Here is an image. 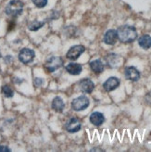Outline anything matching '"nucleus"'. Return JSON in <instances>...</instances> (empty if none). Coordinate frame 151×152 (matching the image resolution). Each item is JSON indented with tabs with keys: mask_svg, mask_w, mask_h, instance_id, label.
<instances>
[{
	"mask_svg": "<svg viewBox=\"0 0 151 152\" xmlns=\"http://www.w3.org/2000/svg\"><path fill=\"white\" fill-rule=\"evenodd\" d=\"M117 35L122 43H132L137 38V32L133 26L123 25L117 30Z\"/></svg>",
	"mask_w": 151,
	"mask_h": 152,
	"instance_id": "obj_1",
	"label": "nucleus"
},
{
	"mask_svg": "<svg viewBox=\"0 0 151 152\" xmlns=\"http://www.w3.org/2000/svg\"><path fill=\"white\" fill-rule=\"evenodd\" d=\"M24 4L22 3L20 0H11V1L7 5L6 7V13L9 16L17 17L22 13L23 10Z\"/></svg>",
	"mask_w": 151,
	"mask_h": 152,
	"instance_id": "obj_2",
	"label": "nucleus"
},
{
	"mask_svg": "<svg viewBox=\"0 0 151 152\" xmlns=\"http://www.w3.org/2000/svg\"><path fill=\"white\" fill-rule=\"evenodd\" d=\"M89 104H90V101L88 99V97H86L85 96H81L79 97L74 98L72 100L71 107L75 111H82L87 109Z\"/></svg>",
	"mask_w": 151,
	"mask_h": 152,
	"instance_id": "obj_3",
	"label": "nucleus"
},
{
	"mask_svg": "<svg viewBox=\"0 0 151 152\" xmlns=\"http://www.w3.org/2000/svg\"><path fill=\"white\" fill-rule=\"evenodd\" d=\"M63 65V59L59 57H51L47 59L46 62V68L49 72H53L59 68H61Z\"/></svg>",
	"mask_w": 151,
	"mask_h": 152,
	"instance_id": "obj_4",
	"label": "nucleus"
},
{
	"mask_svg": "<svg viewBox=\"0 0 151 152\" xmlns=\"http://www.w3.org/2000/svg\"><path fill=\"white\" fill-rule=\"evenodd\" d=\"M85 51V48L84 47V45H73V47H71L69 49V51L67 52L66 57L68 59L76 60Z\"/></svg>",
	"mask_w": 151,
	"mask_h": 152,
	"instance_id": "obj_5",
	"label": "nucleus"
},
{
	"mask_svg": "<svg viewBox=\"0 0 151 152\" xmlns=\"http://www.w3.org/2000/svg\"><path fill=\"white\" fill-rule=\"evenodd\" d=\"M35 57V53L34 50L30 48H23L20 51L19 54V59L20 61L22 62L23 64H28L30 62H32L34 58Z\"/></svg>",
	"mask_w": 151,
	"mask_h": 152,
	"instance_id": "obj_6",
	"label": "nucleus"
},
{
	"mask_svg": "<svg viewBox=\"0 0 151 152\" xmlns=\"http://www.w3.org/2000/svg\"><path fill=\"white\" fill-rule=\"evenodd\" d=\"M81 127H82V124L78 118L76 117H73L71 119L69 120V121L66 124L65 128L68 132L70 133H76L78 131L81 130Z\"/></svg>",
	"mask_w": 151,
	"mask_h": 152,
	"instance_id": "obj_7",
	"label": "nucleus"
},
{
	"mask_svg": "<svg viewBox=\"0 0 151 152\" xmlns=\"http://www.w3.org/2000/svg\"><path fill=\"white\" fill-rule=\"evenodd\" d=\"M124 74H125L126 79L133 81V82H136L140 79V72L136 68L133 66L127 67L124 71Z\"/></svg>",
	"mask_w": 151,
	"mask_h": 152,
	"instance_id": "obj_8",
	"label": "nucleus"
},
{
	"mask_svg": "<svg viewBox=\"0 0 151 152\" xmlns=\"http://www.w3.org/2000/svg\"><path fill=\"white\" fill-rule=\"evenodd\" d=\"M120 79L117 77H109L107 81L103 83V88L107 91V92H111V91L115 90L120 86Z\"/></svg>",
	"mask_w": 151,
	"mask_h": 152,
	"instance_id": "obj_9",
	"label": "nucleus"
},
{
	"mask_svg": "<svg viewBox=\"0 0 151 152\" xmlns=\"http://www.w3.org/2000/svg\"><path fill=\"white\" fill-rule=\"evenodd\" d=\"M79 88L82 92L90 94V93H92V91L94 90L95 85L90 79H82L79 83Z\"/></svg>",
	"mask_w": 151,
	"mask_h": 152,
	"instance_id": "obj_10",
	"label": "nucleus"
},
{
	"mask_svg": "<svg viewBox=\"0 0 151 152\" xmlns=\"http://www.w3.org/2000/svg\"><path fill=\"white\" fill-rule=\"evenodd\" d=\"M106 61H107V64L110 68H117L122 63V58L117 54L111 53V54H109L107 58H106Z\"/></svg>",
	"mask_w": 151,
	"mask_h": 152,
	"instance_id": "obj_11",
	"label": "nucleus"
},
{
	"mask_svg": "<svg viewBox=\"0 0 151 152\" xmlns=\"http://www.w3.org/2000/svg\"><path fill=\"white\" fill-rule=\"evenodd\" d=\"M118 40V35L116 30H109L104 35V42L107 45H114Z\"/></svg>",
	"mask_w": 151,
	"mask_h": 152,
	"instance_id": "obj_12",
	"label": "nucleus"
},
{
	"mask_svg": "<svg viewBox=\"0 0 151 152\" xmlns=\"http://www.w3.org/2000/svg\"><path fill=\"white\" fill-rule=\"evenodd\" d=\"M90 121H91L92 124L96 126H100L105 121V117L101 112L95 111L90 116Z\"/></svg>",
	"mask_w": 151,
	"mask_h": 152,
	"instance_id": "obj_13",
	"label": "nucleus"
},
{
	"mask_svg": "<svg viewBox=\"0 0 151 152\" xmlns=\"http://www.w3.org/2000/svg\"><path fill=\"white\" fill-rule=\"evenodd\" d=\"M66 71L71 75H79L82 71V67L78 63H69L66 66Z\"/></svg>",
	"mask_w": 151,
	"mask_h": 152,
	"instance_id": "obj_14",
	"label": "nucleus"
},
{
	"mask_svg": "<svg viewBox=\"0 0 151 152\" xmlns=\"http://www.w3.org/2000/svg\"><path fill=\"white\" fill-rule=\"evenodd\" d=\"M64 108H65V104L62 100V98L59 96H56L52 101V109L58 112H62Z\"/></svg>",
	"mask_w": 151,
	"mask_h": 152,
	"instance_id": "obj_15",
	"label": "nucleus"
},
{
	"mask_svg": "<svg viewBox=\"0 0 151 152\" xmlns=\"http://www.w3.org/2000/svg\"><path fill=\"white\" fill-rule=\"evenodd\" d=\"M138 44L143 49H148L151 48V36L148 34L142 35L138 39Z\"/></svg>",
	"mask_w": 151,
	"mask_h": 152,
	"instance_id": "obj_16",
	"label": "nucleus"
},
{
	"mask_svg": "<svg viewBox=\"0 0 151 152\" xmlns=\"http://www.w3.org/2000/svg\"><path fill=\"white\" fill-rule=\"evenodd\" d=\"M90 68L96 73H101L104 71V64L100 59H95L90 62Z\"/></svg>",
	"mask_w": 151,
	"mask_h": 152,
	"instance_id": "obj_17",
	"label": "nucleus"
},
{
	"mask_svg": "<svg viewBox=\"0 0 151 152\" xmlns=\"http://www.w3.org/2000/svg\"><path fill=\"white\" fill-rule=\"evenodd\" d=\"M44 22L34 20V21H32L31 23L29 24V29H30V31L35 32V31H38L40 28H42L44 26Z\"/></svg>",
	"mask_w": 151,
	"mask_h": 152,
	"instance_id": "obj_18",
	"label": "nucleus"
},
{
	"mask_svg": "<svg viewBox=\"0 0 151 152\" xmlns=\"http://www.w3.org/2000/svg\"><path fill=\"white\" fill-rule=\"evenodd\" d=\"M2 92H3V94H4V96L6 97H12L13 95H14L13 90L9 86H4L2 87Z\"/></svg>",
	"mask_w": 151,
	"mask_h": 152,
	"instance_id": "obj_19",
	"label": "nucleus"
},
{
	"mask_svg": "<svg viewBox=\"0 0 151 152\" xmlns=\"http://www.w3.org/2000/svg\"><path fill=\"white\" fill-rule=\"evenodd\" d=\"M32 1L39 9H43L47 5V0H32Z\"/></svg>",
	"mask_w": 151,
	"mask_h": 152,
	"instance_id": "obj_20",
	"label": "nucleus"
},
{
	"mask_svg": "<svg viewBox=\"0 0 151 152\" xmlns=\"http://www.w3.org/2000/svg\"><path fill=\"white\" fill-rule=\"evenodd\" d=\"M34 83L35 86H41L43 83H44V80L41 79V78H35Z\"/></svg>",
	"mask_w": 151,
	"mask_h": 152,
	"instance_id": "obj_21",
	"label": "nucleus"
},
{
	"mask_svg": "<svg viewBox=\"0 0 151 152\" xmlns=\"http://www.w3.org/2000/svg\"><path fill=\"white\" fill-rule=\"evenodd\" d=\"M145 99H146V101H147V103L151 104V91H149V92L147 94V96H146V97H145Z\"/></svg>",
	"mask_w": 151,
	"mask_h": 152,
	"instance_id": "obj_22",
	"label": "nucleus"
},
{
	"mask_svg": "<svg viewBox=\"0 0 151 152\" xmlns=\"http://www.w3.org/2000/svg\"><path fill=\"white\" fill-rule=\"evenodd\" d=\"M0 152H10V149L7 147L0 146Z\"/></svg>",
	"mask_w": 151,
	"mask_h": 152,
	"instance_id": "obj_23",
	"label": "nucleus"
},
{
	"mask_svg": "<svg viewBox=\"0 0 151 152\" xmlns=\"http://www.w3.org/2000/svg\"><path fill=\"white\" fill-rule=\"evenodd\" d=\"M2 58V54H1V52H0V58Z\"/></svg>",
	"mask_w": 151,
	"mask_h": 152,
	"instance_id": "obj_24",
	"label": "nucleus"
}]
</instances>
